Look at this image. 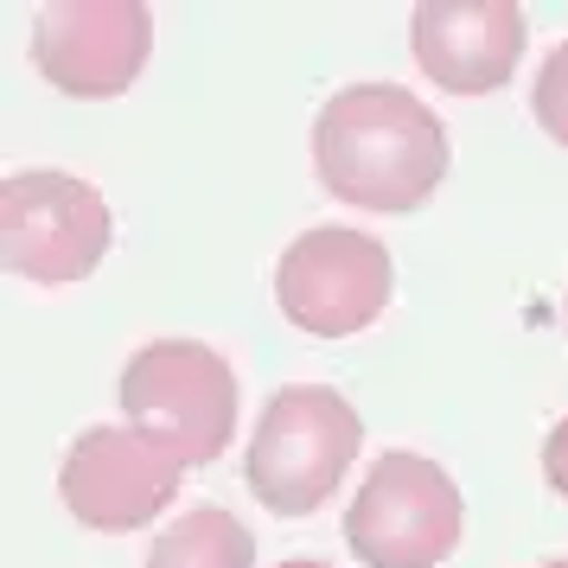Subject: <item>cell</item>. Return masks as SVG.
I'll return each mask as SVG.
<instances>
[{
	"instance_id": "6da1fadb",
	"label": "cell",
	"mask_w": 568,
	"mask_h": 568,
	"mask_svg": "<svg viewBox=\"0 0 568 568\" xmlns=\"http://www.w3.org/2000/svg\"><path fill=\"white\" fill-rule=\"evenodd\" d=\"M320 185L358 211H415L447 173V129L403 83H352L313 122Z\"/></svg>"
},
{
	"instance_id": "7a4b0ae2",
	"label": "cell",
	"mask_w": 568,
	"mask_h": 568,
	"mask_svg": "<svg viewBox=\"0 0 568 568\" xmlns=\"http://www.w3.org/2000/svg\"><path fill=\"white\" fill-rule=\"evenodd\" d=\"M364 422L358 409L326 384H287L268 396V409L250 440V491L275 517H313L338 491L345 466L358 460Z\"/></svg>"
},
{
	"instance_id": "3957f363",
	"label": "cell",
	"mask_w": 568,
	"mask_h": 568,
	"mask_svg": "<svg viewBox=\"0 0 568 568\" xmlns=\"http://www.w3.org/2000/svg\"><path fill=\"white\" fill-rule=\"evenodd\" d=\"M122 409L180 466H211L236 435V371L199 338H154L122 364Z\"/></svg>"
},
{
	"instance_id": "277c9868",
	"label": "cell",
	"mask_w": 568,
	"mask_h": 568,
	"mask_svg": "<svg viewBox=\"0 0 568 568\" xmlns=\"http://www.w3.org/2000/svg\"><path fill=\"white\" fill-rule=\"evenodd\" d=\"M115 243L109 199L78 173H7L0 180V262L7 275L39 287H64L97 275V262Z\"/></svg>"
},
{
	"instance_id": "5b68a950",
	"label": "cell",
	"mask_w": 568,
	"mask_h": 568,
	"mask_svg": "<svg viewBox=\"0 0 568 568\" xmlns=\"http://www.w3.org/2000/svg\"><path fill=\"white\" fill-rule=\"evenodd\" d=\"M466 498L422 454L371 460L358 498L345 511V542L364 568H440L460 549Z\"/></svg>"
},
{
	"instance_id": "8992f818",
	"label": "cell",
	"mask_w": 568,
	"mask_h": 568,
	"mask_svg": "<svg viewBox=\"0 0 568 568\" xmlns=\"http://www.w3.org/2000/svg\"><path fill=\"white\" fill-rule=\"evenodd\" d=\"M389 282L396 268L377 236L320 224L294 236L275 262V307L287 326L313 338H352L389 307Z\"/></svg>"
},
{
	"instance_id": "52a82bcc",
	"label": "cell",
	"mask_w": 568,
	"mask_h": 568,
	"mask_svg": "<svg viewBox=\"0 0 568 568\" xmlns=\"http://www.w3.org/2000/svg\"><path fill=\"white\" fill-rule=\"evenodd\" d=\"M154 52V13L141 0H52L32 13V64L64 97H122Z\"/></svg>"
},
{
	"instance_id": "ba28073f",
	"label": "cell",
	"mask_w": 568,
	"mask_h": 568,
	"mask_svg": "<svg viewBox=\"0 0 568 568\" xmlns=\"http://www.w3.org/2000/svg\"><path fill=\"white\" fill-rule=\"evenodd\" d=\"M180 473L185 466L173 454H160L148 435L97 422V428H83L78 447L58 466V498L83 530L122 537V530H148L180 498Z\"/></svg>"
},
{
	"instance_id": "9c48e42d",
	"label": "cell",
	"mask_w": 568,
	"mask_h": 568,
	"mask_svg": "<svg viewBox=\"0 0 568 568\" xmlns=\"http://www.w3.org/2000/svg\"><path fill=\"white\" fill-rule=\"evenodd\" d=\"M524 7L517 0H428L409 13V52L422 78L454 97L505 90L524 58Z\"/></svg>"
},
{
	"instance_id": "30bf717a",
	"label": "cell",
	"mask_w": 568,
	"mask_h": 568,
	"mask_svg": "<svg viewBox=\"0 0 568 568\" xmlns=\"http://www.w3.org/2000/svg\"><path fill=\"white\" fill-rule=\"evenodd\" d=\"M148 568H256V537L224 505H199L154 537Z\"/></svg>"
},
{
	"instance_id": "8fae6325",
	"label": "cell",
	"mask_w": 568,
	"mask_h": 568,
	"mask_svg": "<svg viewBox=\"0 0 568 568\" xmlns=\"http://www.w3.org/2000/svg\"><path fill=\"white\" fill-rule=\"evenodd\" d=\"M530 109H537V122L549 141H562L568 148V39L556 45V52L542 58L537 71V90H530Z\"/></svg>"
},
{
	"instance_id": "7c38bea8",
	"label": "cell",
	"mask_w": 568,
	"mask_h": 568,
	"mask_svg": "<svg viewBox=\"0 0 568 568\" xmlns=\"http://www.w3.org/2000/svg\"><path fill=\"white\" fill-rule=\"evenodd\" d=\"M542 479H549V491L568 498V415L549 428V440H542Z\"/></svg>"
},
{
	"instance_id": "4fadbf2b",
	"label": "cell",
	"mask_w": 568,
	"mask_h": 568,
	"mask_svg": "<svg viewBox=\"0 0 568 568\" xmlns=\"http://www.w3.org/2000/svg\"><path fill=\"white\" fill-rule=\"evenodd\" d=\"M275 568H333V562H313V556H294V562H275Z\"/></svg>"
},
{
	"instance_id": "5bb4252c",
	"label": "cell",
	"mask_w": 568,
	"mask_h": 568,
	"mask_svg": "<svg viewBox=\"0 0 568 568\" xmlns=\"http://www.w3.org/2000/svg\"><path fill=\"white\" fill-rule=\"evenodd\" d=\"M542 568H568V556H556V562H542Z\"/></svg>"
}]
</instances>
